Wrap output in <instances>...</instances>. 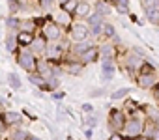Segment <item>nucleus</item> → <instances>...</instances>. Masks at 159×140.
<instances>
[{"instance_id": "nucleus-36", "label": "nucleus", "mask_w": 159, "mask_h": 140, "mask_svg": "<svg viewBox=\"0 0 159 140\" xmlns=\"http://www.w3.org/2000/svg\"><path fill=\"white\" fill-rule=\"evenodd\" d=\"M26 140H39V138H38V136H34V134H28V138H26Z\"/></svg>"}, {"instance_id": "nucleus-38", "label": "nucleus", "mask_w": 159, "mask_h": 140, "mask_svg": "<svg viewBox=\"0 0 159 140\" xmlns=\"http://www.w3.org/2000/svg\"><path fill=\"white\" fill-rule=\"evenodd\" d=\"M56 2H58V4L62 6V4H66V2H69V0H56Z\"/></svg>"}, {"instance_id": "nucleus-10", "label": "nucleus", "mask_w": 159, "mask_h": 140, "mask_svg": "<svg viewBox=\"0 0 159 140\" xmlns=\"http://www.w3.org/2000/svg\"><path fill=\"white\" fill-rule=\"evenodd\" d=\"M99 54H101V50H99V47H92V49H88L86 52H83L81 56H79V60H81L83 63H92V62H98V58H99Z\"/></svg>"}, {"instance_id": "nucleus-26", "label": "nucleus", "mask_w": 159, "mask_h": 140, "mask_svg": "<svg viewBox=\"0 0 159 140\" xmlns=\"http://www.w3.org/2000/svg\"><path fill=\"white\" fill-rule=\"evenodd\" d=\"M28 134H30V133H26V131H21V129H19V131H13V133H11V138H10V140H26V138H28Z\"/></svg>"}, {"instance_id": "nucleus-12", "label": "nucleus", "mask_w": 159, "mask_h": 140, "mask_svg": "<svg viewBox=\"0 0 159 140\" xmlns=\"http://www.w3.org/2000/svg\"><path fill=\"white\" fill-rule=\"evenodd\" d=\"M52 21L58 23L60 26H66V28H71V24H73V23H71V13H67V11H64V10H62L60 13H56V15L52 17Z\"/></svg>"}, {"instance_id": "nucleus-35", "label": "nucleus", "mask_w": 159, "mask_h": 140, "mask_svg": "<svg viewBox=\"0 0 159 140\" xmlns=\"http://www.w3.org/2000/svg\"><path fill=\"white\" fill-rule=\"evenodd\" d=\"M86 138H88V140L92 138V129H86Z\"/></svg>"}, {"instance_id": "nucleus-33", "label": "nucleus", "mask_w": 159, "mask_h": 140, "mask_svg": "<svg viewBox=\"0 0 159 140\" xmlns=\"http://www.w3.org/2000/svg\"><path fill=\"white\" fill-rule=\"evenodd\" d=\"M96 123H98L96 118H88V125H90V127H96Z\"/></svg>"}, {"instance_id": "nucleus-22", "label": "nucleus", "mask_w": 159, "mask_h": 140, "mask_svg": "<svg viewBox=\"0 0 159 140\" xmlns=\"http://www.w3.org/2000/svg\"><path fill=\"white\" fill-rule=\"evenodd\" d=\"M28 81H30L32 84H36L38 88H41V86L45 84V81H47V79H45L43 75H34V73H32V75H28Z\"/></svg>"}, {"instance_id": "nucleus-6", "label": "nucleus", "mask_w": 159, "mask_h": 140, "mask_svg": "<svg viewBox=\"0 0 159 140\" xmlns=\"http://www.w3.org/2000/svg\"><path fill=\"white\" fill-rule=\"evenodd\" d=\"M125 121H127V116L124 114V110H116V108L111 110V114H109V127H111L112 133H120V131H124Z\"/></svg>"}, {"instance_id": "nucleus-24", "label": "nucleus", "mask_w": 159, "mask_h": 140, "mask_svg": "<svg viewBox=\"0 0 159 140\" xmlns=\"http://www.w3.org/2000/svg\"><path fill=\"white\" fill-rule=\"evenodd\" d=\"M77 6H79V0H69V2L62 4V10H64V11H67V13H75Z\"/></svg>"}, {"instance_id": "nucleus-16", "label": "nucleus", "mask_w": 159, "mask_h": 140, "mask_svg": "<svg viewBox=\"0 0 159 140\" xmlns=\"http://www.w3.org/2000/svg\"><path fill=\"white\" fill-rule=\"evenodd\" d=\"M45 41H47V39H41V37L38 39V37H36V39H34V43L30 45V49H32V52H34L36 56H38V54H41V52H45V49H47V43H45Z\"/></svg>"}, {"instance_id": "nucleus-21", "label": "nucleus", "mask_w": 159, "mask_h": 140, "mask_svg": "<svg viewBox=\"0 0 159 140\" xmlns=\"http://www.w3.org/2000/svg\"><path fill=\"white\" fill-rule=\"evenodd\" d=\"M8 84L11 86V90H19V88H21V79H19V75L10 73V75H8Z\"/></svg>"}, {"instance_id": "nucleus-7", "label": "nucleus", "mask_w": 159, "mask_h": 140, "mask_svg": "<svg viewBox=\"0 0 159 140\" xmlns=\"http://www.w3.org/2000/svg\"><path fill=\"white\" fill-rule=\"evenodd\" d=\"M90 36V26L84 23H73L71 30H69V37L73 41H84Z\"/></svg>"}, {"instance_id": "nucleus-9", "label": "nucleus", "mask_w": 159, "mask_h": 140, "mask_svg": "<svg viewBox=\"0 0 159 140\" xmlns=\"http://www.w3.org/2000/svg\"><path fill=\"white\" fill-rule=\"evenodd\" d=\"M101 71H103V79H105V81H111V79H112V75L116 73L114 58H103V60H101Z\"/></svg>"}, {"instance_id": "nucleus-18", "label": "nucleus", "mask_w": 159, "mask_h": 140, "mask_svg": "<svg viewBox=\"0 0 159 140\" xmlns=\"http://www.w3.org/2000/svg\"><path fill=\"white\" fill-rule=\"evenodd\" d=\"M101 58H114L116 56V49L112 47V45H109V43H105V45H101Z\"/></svg>"}, {"instance_id": "nucleus-23", "label": "nucleus", "mask_w": 159, "mask_h": 140, "mask_svg": "<svg viewBox=\"0 0 159 140\" xmlns=\"http://www.w3.org/2000/svg\"><path fill=\"white\" fill-rule=\"evenodd\" d=\"M17 45H19L17 36H15V37H13V36H10V37L6 39V49H8L10 52H15V50H17Z\"/></svg>"}, {"instance_id": "nucleus-28", "label": "nucleus", "mask_w": 159, "mask_h": 140, "mask_svg": "<svg viewBox=\"0 0 159 140\" xmlns=\"http://www.w3.org/2000/svg\"><path fill=\"white\" fill-rule=\"evenodd\" d=\"M6 24H8L10 28H13V30H19L21 19H17V17H8V19H6Z\"/></svg>"}, {"instance_id": "nucleus-5", "label": "nucleus", "mask_w": 159, "mask_h": 140, "mask_svg": "<svg viewBox=\"0 0 159 140\" xmlns=\"http://www.w3.org/2000/svg\"><path fill=\"white\" fill-rule=\"evenodd\" d=\"M124 62H125V69H127V73H129V75H131V73H137V75H139L140 67H142V63H144L146 60H144L142 56H139L135 50H127Z\"/></svg>"}, {"instance_id": "nucleus-14", "label": "nucleus", "mask_w": 159, "mask_h": 140, "mask_svg": "<svg viewBox=\"0 0 159 140\" xmlns=\"http://www.w3.org/2000/svg\"><path fill=\"white\" fill-rule=\"evenodd\" d=\"M73 15L75 17H81V19L90 17V4L86 2V0H79V6H77V10H75Z\"/></svg>"}, {"instance_id": "nucleus-1", "label": "nucleus", "mask_w": 159, "mask_h": 140, "mask_svg": "<svg viewBox=\"0 0 159 140\" xmlns=\"http://www.w3.org/2000/svg\"><path fill=\"white\" fill-rule=\"evenodd\" d=\"M66 50H67V41L66 39L49 41L47 43V49H45V60H49L51 63L52 62H62L64 56H66Z\"/></svg>"}, {"instance_id": "nucleus-31", "label": "nucleus", "mask_w": 159, "mask_h": 140, "mask_svg": "<svg viewBox=\"0 0 159 140\" xmlns=\"http://www.w3.org/2000/svg\"><path fill=\"white\" fill-rule=\"evenodd\" d=\"M125 138H127V136H125ZM125 138H124V134H120V133H112L109 140H125Z\"/></svg>"}, {"instance_id": "nucleus-13", "label": "nucleus", "mask_w": 159, "mask_h": 140, "mask_svg": "<svg viewBox=\"0 0 159 140\" xmlns=\"http://www.w3.org/2000/svg\"><path fill=\"white\" fill-rule=\"evenodd\" d=\"M83 67H84V63H83L81 60H67L66 71H67L69 75H79V73L83 71Z\"/></svg>"}, {"instance_id": "nucleus-32", "label": "nucleus", "mask_w": 159, "mask_h": 140, "mask_svg": "<svg viewBox=\"0 0 159 140\" xmlns=\"http://www.w3.org/2000/svg\"><path fill=\"white\" fill-rule=\"evenodd\" d=\"M64 97V92H52V99L56 101V99H62Z\"/></svg>"}, {"instance_id": "nucleus-29", "label": "nucleus", "mask_w": 159, "mask_h": 140, "mask_svg": "<svg viewBox=\"0 0 159 140\" xmlns=\"http://www.w3.org/2000/svg\"><path fill=\"white\" fill-rule=\"evenodd\" d=\"M103 28H105V36L116 37V32H114V26H112V24H109V23H103Z\"/></svg>"}, {"instance_id": "nucleus-34", "label": "nucleus", "mask_w": 159, "mask_h": 140, "mask_svg": "<svg viewBox=\"0 0 159 140\" xmlns=\"http://www.w3.org/2000/svg\"><path fill=\"white\" fill-rule=\"evenodd\" d=\"M83 110L84 112H92V105H83Z\"/></svg>"}, {"instance_id": "nucleus-11", "label": "nucleus", "mask_w": 159, "mask_h": 140, "mask_svg": "<svg viewBox=\"0 0 159 140\" xmlns=\"http://www.w3.org/2000/svg\"><path fill=\"white\" fill-rule=\"evenodd\" d=\"M36 39V32H26V30H19L17 32V41L21 47H30Z\"/></svg>"}, {"instance_id": "nucleus-37", "label": "nucleus", "mask_w": 159, "mask_h": 140, "mask_svg": "<svg viewBox=\"0 0 159 140\" xmlns=\"http://www.w3.org/2000/svg\"><path fill=\"white\" fill-rule=\"evenodd\" d=\"M133 140H150L148 136H137V138H133Z\"/></svg>"}, {"instance_id": "nucleus-25", "label": "nucleus", "mask_w": 159, "mask_h": 140, "mask_svg": "<svg viewBox=\"0 0 159 140\" xmlns=\"http://www.w3.org/2000/svg\"><path fill=\"white\" fill-rule=\"evenodd\" d=\"M129 92H131V88H120V90L112 92V94H111V97H112V99H122V97L129 95Z\"/></svg>"}, {"instance_id": "nucleus-2", "label": "nucleus", "mask_w": 159, "mask_h": 140, "mask_svg": "<svg viewBox=\"0 0 159 140\" xmlns=\"http://www.w3.org/2000/svg\"><path fill=\"white\" fill-rule=\"evenodd\" d=\"M17 63L28 73H34L38 69V58H36V54L32 52L30 47H21V50L17 54Z\"/></svg>"}, {"instance_id": "nucleus-30", "label": "nucleus", "mask_w": 159, "mask_h": 140, "mask_svg": "<svg viewBox=\"0 0 159 140\" xmlns=\"http://www.w3.org/2000/svg\"><path fill=\"white\" fill-rule=\"evenodd\" d=\"M148 138H150V140H159V127H157V125H155V129L152 131V134H150Z\"/></svg>"}, {"instance_id": "nucleus-27", "label": "nucleus", "mask_w": 159, "mask_h": 140, "mask_svg": "<svg viewBox=\"0 0 159 140\" xmlns=\"http://www.w3.org/2000/svg\"><path fill=\"white\" fill-rule=\"evenodd\" d=\"M98 11H101L103 15H109L111 13V6L105 2V0H99V2H98Z\"/></svg>"}, {"instance_id": "nucleus-15", "label": "nucleus", "mask_w": 159, "mask_h": 140, "mask_svg": "<svg viewBox=\"0 0 159 140\" xmlns=\"http://www.w3.org/2000/svg\"><path fill=\"white\" fill-rule=\"evenodd\" d=\"M2 118H4V121L8 123V127L19 125V123H21V114H17V112H4Z\"/></svg>"}, {"instance_id": "nucleus-17", "label": "nucleus", "mask_w": 159, "mask_h": 140, "mask_svg": "<svg viewBox=\"0 0 159 140\" xmlns=\"http://www.w3.org/2000/svg\"><path fill=\"white\" fill-rule=\"evenodd\" d=\"M92 47H94V43H92V41H88V39H84V41H79V45L73 49V52H75L77 56H81L83 52H86V50H88V49H92Z\"/></svg>"}, {"instance_id": "nucleus-4", "label": "nucleus", "mask_w": 159, "mask_h": 140, "mask_svg": "<svg viewBox=\"0 0 159 140\" xmlns=\"http://www.w3.org/2000/svg\"><path fill=\"white\" fill-rule=\"evenodd\" d=\"M124 133H125V136L129 140L140 136L144 133V120H140V118H127L125 127H124Z\"/></svg>"}, {"instance_id": "nucleus-19", "label": "nucleus", "mask_w": 159, "mask_h": 140, "mask_svg": "<svg viewBox=\"0 0 159 140\" xmlns=\"http://www.w3.org/2000/svg\"><path fill=\"white\" fill-rule=\"evenodd\" d=\"M103 23V13L101 11H94L90 17H88V26L92 28V26H98V24H101Z\"/></svg>"}, {"instance_id": "nucleus-3", "label": "nucleus", "mask_w": 159, "mask_h": 140, "mask_svg": "<svg viewBox=\"0 0 159 140\" xmlns=\"http://www.w3.org/2000/svg\"><path fill=\"white\" fill-rule=\"evenodd\" d=\"M41 36H43V39H47V41H60V39L64 37V32H62V26L51 19V21H47V23L41 26Z\"/></svg>"}, {"instance_id": "nucleus-20", "label": "nucleus", "mask_w": 159, "mask_h": 140, "mask_svg": "<svg viewBox=\"0 0 159 140\" xmlns=\"http://www.w3.org/2000/svg\"><path fill=\"white\" fill-rule=\"evenodd\" d=\"M112 2H114V6H116V11H120V13H124V15L129 13V8H127L129 0H112Z\"/></svg>"}, {"instance_id": "nucleus-8", "label": "nucleus", "mask_w": 159, "mask_h": 140, "mask_svg": "<svg viewBox=\"0 0 159 140\" xmlns=\"http://www.w3.org/2000/svg\"><path fill=\"white\" fill-rule=\"evenodd\" d=\"M137 84H139L142 90H152V88H155V84H159L155 71H152V73H139V75H137Z\"/></svg>"}]
</instances>
